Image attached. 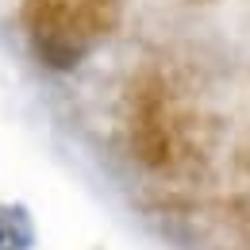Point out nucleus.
<instances>
[{"label":"nucleus","mask_w":250,"mask_h":250,"mask_svg":"<svg viewBox=\"0 0 250 250\" xmlns=\"http://www.w3.org/2000/svg\"><path fill=\"white\" fill-rule=\"evenodd\" d=\"M23 16L42 62L69 69L81 62V54L89 50L85 42L93 35L112 27L116 4L112 0H27Z\"/></svg>","instance_id":"f257e3e1"},{"label":"nucleus","mask_w":250,"mask_h":250,"mask_svg":"<svg viewBox=\"0 0 250 250\" xmlns=\"http://www.w3.org/2000/svg\"><path fill=\"white\" fill-rule=\"evenodd\" d=\"M4 231H8V250H27L35 243L31 219H27L23 208H8L4 212Z\"/></svg>","instance_id":"f03ea898"},{"label":"nucleus","mask_w":250,"mask_h":250,"mask_svg":"<svg viewBox=\"0 0 250 250\" xmlns=\"http://www.w3.org/2000/svg\"><path fill=\"white\" fill-rule=\"evenodd\" d=\"M0 247H8V231H4V212H0Z\"/></svg>","instance_id":"7ed1b4c3"},{"label":"nucleus","mask_w":250,"mask_h":250,"mask_svg":"<svg viewBox=\"0 0 250 250\" xmlns=\"http://www.w3.org/2000/svg\"><path fill=\"white\" fill-rule=\"evenodd\" d=\"M0 250H8V247H0Z\"/></svg>","instance_id":"20e7f679"}]
</instances>
